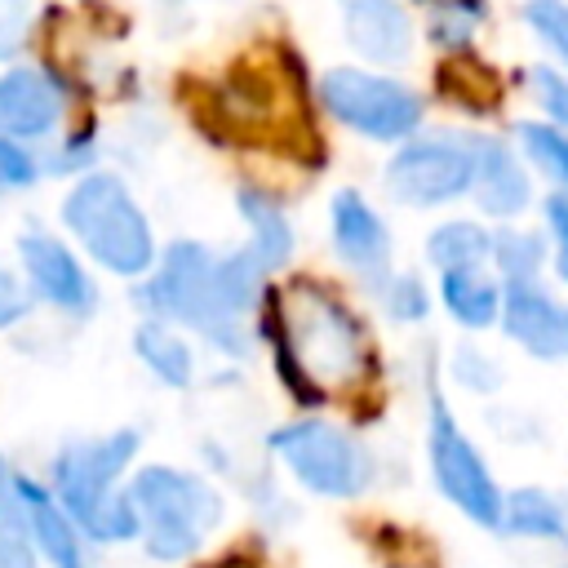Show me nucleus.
<instances>
[{
  "instance_id": "14",
  "label": "nucleus",
  "mask_w": 568,
  "mask_h": 568,
  "mask_svg": "<svg viewBox=\"0 0 568 568\" xmlns=\"http://www.w3.org/2000/svg\"><path fill=\"white\" fill-rule=\"evenodd\" d=\"M346 40L368 62H404L413 53V22L399 0H342Z\"/></svg>"
},
{
  "instance_id": "19",
  "label": "nucleus",
  "mask_w": 568,
  "mask_h": 568,
  "mask_svg": "<svg viewBox=\"0 0 568 568\" xmlns=\"http://www.w3.org/2000/svg\"><path fill=\"white\" fill-rule=\"evenodd\" d=\"M444 306L466 328H488L497 320L501 293L484 271H444Z\"/></svg>"
},
{
  "instance_id": "1",
  "label": "nucleus",
  "mask_w": 568,
  "mask_h": 568,
  "mask_svg": "<svg viewBox=\"0 0 568 568\" xmlns=\"http://www.w3.org/2000/svg\"><path fill=\"white\" fill-rule=\"evenodd\" d=\"M271 333L280 377L302 404H320L368 373V337L337 293L315 280H293L271 297Z\"/></svg>"
},
{
  "instance_id": "29",
  "label": "nucleus",
  "mask_w": 568,
  "mask_h": 568,
  "mask_svg": "<svg viewBox=\"0 0 568 568\" xmlns=\"http://www.w3.org/2000/svg\"><path fill=\"white\" fill-rule=\"evenodd\" d=\"M31 182H36V164H31V155H27L18 142L0 138V191L31 186Z\"/></svg>"
},
{
  "instance_id": "21",
  "label": "nucleus",
  "mask_w": 568,
  "mask_h": 568,
  "mask_svg": "<svg viewBox=\"0 0 568 568\" xmlns=\"http://www.w3.org/2000/svg\"><path fill=\"white\" fill-rule=\"evenodd\" d=\"M133 346H138L142 364H146L160 382H169V386H186V382H191V351H186V342H182L178 333H169L164 324H142V328L133 333Z\"/></svg>"
},
{
  "instance_id": "13",
  "label": "nucleus",
  "mask_w": 568,
  "mask_h": 568,
  "mask_svg": "<svg viewBox=\"0 0 568 568\" xmlns=\"http://www.w3.org/2000/svg\"><path fill=\"white\" fill-rule=\"evenodd\" d=\"M13 493L22 501L31 546L44 555V564L49 568H89L84 546H80V528L67 519V510L53 501V493L44 484H36L31 475H22V470H13Z\"/></svg>"
},
{
  "instance_id": "30",
  "label": "nucleus",
  "mask_w": 568,
  "mask_h": 568,
  "mask_svg": "<svg viewBox=\"0 0 568 568\" xmlns=\"http://www.w3.org/2000/svg\"><path fill=\"white\" fill-rule=\"evenodd\" d=\"M22 315H27V293H22V284L13 280V271L0 266V328L18 324Z\"/></svg>"
},
{
  "instance_id": "25",
  "label": "nucleus",
  "mask_w": 568,
  "mask_h": 568,
  "mask_svg": "<svg viewBox=\"0 0 568 568\" xmlns=\"http://www.w3.org/2000/svg\"><path fill=\"white\" fill-rule=\"evenodd\" d=\"M524 22L568 62V4L564 0H528L524 4Z\"/></svg>"
},
{
  "instance_id": "26",
  "label": "nucleus",
  "mask_w": 568,
  "mask_h": 568,
  "mask_svg": "<svg viewBox=\"0 0 568 568\" xmlns=\"http://www.w3.org/2000/svg\"><path fill=\"white\" fill-rule=\"evenodd\" d=\"M386 288H382V302H386V311L395 315V320H422L426 315V288L413 280V275H395V280H382Z\"/></svg>"
},
{
  "instance_id": "18",
  "label": "nucleus",
  "mask_w": 568,
  "mask_h": 568,
  "mask_svg": "<svg viewBox=\"0 0 568 568\" xmlns=\"http://www.w3.org/2000/svg\"><path fill=\"white\" fill-rule=\"evenodd\" d=\"M240 213H244V222L253 226V248H248L253 262H257L262 271L284 266V257L293 253V231H288L280 204H275L266 191L244 186V191H240Z\"/></svg>"
},
{
  "instance_id": "12",
  "label": "nucleus",
  "mask_w": 568,
  "mask_h": 568,
  "mask_svg": "<svg viewBox=\"0 0 568 568\" xmlns=\"http://www.w3.org/2000/svg\"><path fill=\"white\" fill-rule=\"evenodd\" d=\"M62 93L40 67H13L0 75V138H40L58 124Z\"/></svg>"
},
{
  "instance_id": "27",
  "label": "nucleus",
  "mask_w": 568,
  "mask_h": 568,
  "mask_svg": "<svg viewBox=\"0 0 568 568\" xmlns=\"http://www.w3.org/2000/svg\"><path fill=\"white\" fill-rule=\"evenodd\" d=\"M532 93H537V102L546 106L550 120L568 124V75H559L550 67H532Z\"/></svg>"
},
{
  "instance_id": "3",
  "label": "nucleus",
  "mask_w": 568,
  "mask_h": 568,
  "mask_svg": "<svg viewBox=\"0 0 568 568\" xmlns=\"http://www.w3.org/2000/svg\"><path fill=\"white\" fill-rule=\"evenodd\" d=\"M138 430H111L102 439H75L53 457V501L67 519L93 541H129L138 537V519L115 479L138 453Z\"/></svg>"
},
{
  "instance_id": "11",
  "label": "nucleus",
  "mask_w": 568,
  "mask_h": 568,
  "mask_svg": "<svg viewBox=\"0 0 568 568\" xmlns=\"http://www.w3.org/2000/svg\"><path fill=\"white\" fill-rule=\"evenodd\" d=\"M18 257H22V266H27L31 288H36L44 302H53V306H62V311H71V315H84V311L93 306V284H89V275L80 271V262H75L58 240L31 231V235L18 240Z\"/></svg>"
},
{
  "instance_id": "10",
  "label": "nucleus",
  "mask_w": 568,
  "mask_h": 568,
  "mask_svg": "<svg viewBox=\"0 0 568 568\" xmlns=\"http://www.w3.org/2000/svg\"><path fill=\"white\" fill-rule=\"evenodd\" d=\"M501 328L537 359H568V306L532 280H510L501 293Z\"/></svg>"
},
{
  "instance_id": "20",
  "label": "nucleus",
  "mask_w": 568,
  "mask_h": 568,
  "mask_svg": "<svg viewBox=\"0 0 568 568\" xmlns=\"http://www.w3.org/2000/svg\"><path fill=\"white\" fill-rule=\"evenodd\" d=\"M430 262L439 271H479L488 262V231L475 226V222H444L435 235H430Z\"/></svg>"
},
{
  "instance_id": "15",
  "label": "nucleus",
  "mask_w": 568,
  "mask_h": 568,
  "mask_svg": "<svg viewBox=\"0 0 568 568\" xmlns=\"http://www.w3.org/2000/svg\"><path fill=\"white\" fill-rule=\"evenodd\" d=\"M475 200L484 213L493 217H515L524 213L532 186H528V173L524 164L515 160V151L497 138H475V182H470Z\"/></svg>"
},
{
  "instance_id": "4",
  "label": "nucleus",
  "mask_w": 568,
  "mask_h": 568,
  "mask_svg": "<svg viewBox=\"0 0 568 568\" xmlns=\"http://www.w3.org/2000/svg\"><path fill=\"white\" fill-rule=\"evenodd\" d=\"M124 497L133 506L138 537H142L146 555L164 559V564L195 555L222 519V497L200 475H186L173 466L138 470V479L129 484Z\"/></svg>"
},
{
  "instance_id": "7",
  "label": "nucleus",
  "mask_w": 568,
  "mask_h": 568,
  "mask_svg": "<svg viewBox=\"0 0 568 568\" xmlns=\"http://www.w3.org/2000/svg\"><path fill=\"white\" fill-rule=\"evenodd\" d=\"M426 453L439 493L479 528H501V488L488 475L484 457L466 439V430L453 422L439 390H430V426H426Z\"/></svg>"
},
{
  "instance_id": "9",
  "label": "nucleus",
  "mask_w": 568,
  "mask_h": 568,
  "mask_svg": "<svg viewBox=\"0 0 568 568\" xmlns=\"http://www.w3.org/2000/svg\"><path fill=\"white\" fill-rule=\"evenodd\" d=\"M475 182V138L426 133L404 142L386 169V186L404 204H444Z\"/></svg>"
},
{
  "instance_id": "17",
  "label": "nucleus",
  "mask_w": 568,
  "mask_h": 568,
  "mask_svg": "<svg viewBox=\"0 0 568 568\" xmlns=\"http://www.w3.org/2000/svg\"><path fill=\"white\" fill-rule=\"evenodd\" d=\"M501 528L532 541H568V497L546 488H519L501 497Z\"/></svg>"
},
{
  "instance_id": "28",
  "label": "nucleus",
  "mask_w": 568,
  "mask_h": 568,
  "mask_svg": "<svg viewBox=\"0 0 568 568\" xmlns=\"http://www.w3.org/2000/svg\"><path fill=\"white\" fill-rule=\"evenodd\" d=\"M27 27H31V0H0V58L27 40Z\"/></svg>"
},
{
  "instance_id": "31",
  "label": "nucleus",
  "mask_w": 568,
  "mask_h": 568,
  "mask_svg": "<svg viewBox=\"0 0 568 568\" xmlns=\"http://www.w3.org/2000/svg\"><path fill=\"white\" fill-rule=\"evenodd\" d=\"M546 217H550V231H555V244H559V275L568 280V195H550Z\"/></svg>"
},
{
  "instance_id": "16",
  "label": "nucleus",
  "mask_w": 568,
  "mask_h": 568,
  "mask_svg": "<svg viewBox=\"0 0 568 568\" xmlns=\"http://www.w3.org/2000/svg\"><path fill=\"white\" fill-rule=\"evenodd\" d=\"M333 240H337V253L359 271H377L390 257V231L368 209V200L351 186L333 195Z\"/></svg>"
},
{
  "instance_id": "23",
  "label": "nucleus",
  "mask_w": 568,
  "mask_h": 568,
  "mask_svg": "<svg viewBox=\"0 0 568 568\" xmlns=\"http://www.w3.org/2000/svg\"><path fill=\"white\" fill-rule=\"evenodd\" d=\"M488 240H493L488 257H497V266L510 280H532L537 275V266H541V240L537 235H528V231H497Z\"/></svg>"
},
{
  "instance_id": "8",
  "label": "nucleus",
  "mask_w": 568,
  "mask_h": 568,
  "mask_svg": "<svg viewBox=\"0 0 568 568\" xmlns=\"http://www.w3.org/2000/svg\"><path fill=\"white\" fill-rule=\"evenodd\" d=\"M320 98L342 124H351L373 142H399L422 124V98L408 84L373 71L333 67L320 80Z\"/></svg>"
},
{
  "instance_id": "2",
  "label": "nucleus",
  "mask_w": 568,
  "mask_h": 568,
  "mask_svg": "<svg viewBox=\"0 0 568 568\" xmlns=\"http://www.w3.org/2000/svg\"><path fill=\"white\" fill-rule=\"evenodd\" d=\"M266 271L253 262V253L209 257L200 244L182 240L164 253L160 275L138 293L155 315L182 320L195 333H204L213 346L244 355V315L257 297V280Z\"/></svg>"
},
{
  "instance_id": "24",
  "label": "nucleus",
  "mask_w": 568,
  "mask_h": 568,
  "mask_svg": "<svg viewBox=\"0 0 568 568\" xmlns=\"http://www.w3.org/2000/svg\"><path fill=\"white\" fill-rule=\"evenodd\" d=\"M519 142H524V151L532 155L537 169H546L550 178H559L568 186V138L559 129L528 120V124H519Z\"/></svg>"
},
{
  "instance_id": "22",
  "label": "nucleus",
  "mask_w": 568,
  "mask_h": 568,
  "mask_svg": "<svg viewBox=\"0 0 568 568\" xmlns=\"http://www.w3.org/2000/svg\"><path fill=\"white\" fill-rule=\"evenodd\" d=\"M0 568H36L31 528L22 515V501L13 493V470L0 457Z\"/></svg>"
},
{
  "instance_id": "5",
  "label": "nucleus",
  "mask_w": 568,
  "mask_h": 568,
  "mask_svg": "<svg viewBox=\"0 0 568 568\" xmlns=\"http://www.w3.org/2000/svg\"><path fill=\"white\" fill-rule=\"evenodd\" d=\"M62 222L89 248V257L115 275H142L155 262L151 226L129 186L111 173H84L62 200Z\"/></svg>"
},
{
  "instance_id": "6",
  "label": "nucleus",
  "mask_w": 568,
  "mask_h": 568,
  "mask_svg": "<svg viewBox=\"0 0 568 568\" xmlns=\"http://www.w3.org/2000/svg\"><path fill=\"white\" fill-rule=\"evenodd\" d=\"M271 448L284 457V466L320 497H355L373 479L368 448L328 422H293L271 435Z\"/></svg>"
}]
</instances>
